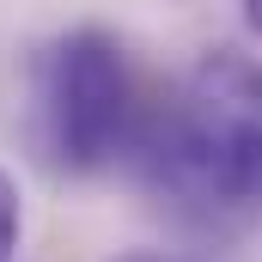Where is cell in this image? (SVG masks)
I'll return each instance as SVG.
<instances>
[{
  "label": "cell",
  "instance_id": "277c9868",
  "mask_svg": "<svg viewBox=\"0 0 262 262\" xmlns=\"http://www.w3.org/2000/svg\"><path fill=\"white\" fill-rule=\"evenodd\" d=\"M116 262H189V256H171V250H128V256H116Z\"/></svg>",
  "mask_w": 262,
  "mask_h": 262
},
{
  "label": "cell",
  "instance_id": "6da1fadb",
  "mask_svg": "<svg viewBox=\"0 0 262 262\" xmlns=\"http://www.w3.org/2000/svg\"><path fill=\"white\" fill-rule=\"evenodd\" d=\"M140 183L201 232H244L262 220V61L244 49H207L140 116Z\"/></svg>",
  "mask_w": 262,
  "mask_h": 262
},
{
  "label": "cell",
  "instance_id": "5b68a950",
  "mask_svg": "<svg viewBox=\"0 0 262 262\" xmlns=\"http://www.w3.org/2000/svg\"><path fill=\"white\" fill-rule=\"evenodd\" d=\"M244 25H250V31L262 37V0H244Z\"/></svg>",
  "mask_w": 262,
  "mask_h": 262
},
{
  "label": "cell",
  "instance_id": "3957f363",
  "mask_svg": "<svg viewBox=\"0 0 262 262\" xmlns=\"http://www.w3.org/2000/svg\"><path fill=\"white\" fill-rule=\"evenodd\" d=\"M18 238H25V201H18V183L0 171V262L18 256Z\"/></svg>",
  "mask_w": 262,
  "mask_h": 262
},
{
  "label": "cell",
  "instance_id": "7a4b0ae2",
  "mask_svg": "<svg viewBox=\"0 0 262 262\" xmlns=\"http://www.w3.org/2000/svg\"><path fill=\"white\" fill-rule=\"evenodd\" d=\"M37 134L49 165L67 177H92L134 152L140 92L116 31L73 25L37 55Z\"/></svg>",
  "mask_w": 262,
  "mask_h": 262
}]
</instances>
